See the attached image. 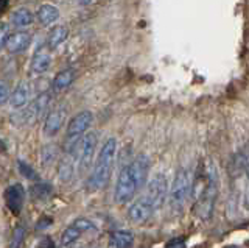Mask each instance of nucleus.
<instances>
[{
  "label": "nucleus",
  "mask_w": 249,
  "mask_h": 248,
  "mask_svg": "<svg viewBox=\"0 0 249 248\" xmlns=\"http://www.w3.org/2000/svg\"><path fill=\"white\" fill-rule=\"evenodd\" d=\"M75 81V71L73 69H64L56 74V76L53 78L52 86L54 91H64L67 89L70 84Z\"/></svg>",
  "instance_id": "nucleus-20"
},
{
  "label": "nucleus",
  "mask_w": 249,
  "mask_h": 248,
  "mask_svg": "<svg viewBox=\"0 0 249 248\" xmlns=\"http://www.w3.org/2000/svg\"><path fill=\"white\" fill-rule=\"evenodd\" d=\"M153 214H154V211L145 203L142 198L136 200L128 209V219L132 223H139V225H142V223L150 220Z\"/></svg>",
  "instance_id": "nucleus-12"
},
{
  "label": "nucleus",
  "mask_w": 249,
  "mask_h": 248,
  "mask_svg": "<svg viewBox=\"0 0 249 248\" xmlns=\"http://www.w3.org/2000/svg\"><path fill=\"white\" fill-rule=\"evenodd\" d=\"M165 248H185V239L184 237H173L165 244Z\"/></svg>",
  "instance_id": "nucleus-28"
},
{
  "label": "nucleus",
  "mask_w": 249,
  "mask_h": 248,
  "mask_svg": "<svg viewBox=\"0 0 249 248\" xmlns=\"http://www.w3.org/2000/svg\"><path fill=\"white\" fill-rule=\"evenodd\" d=\"M192 186L193 181L190 178V172L187 169H179L170 188V208L175 212H181L185 208L187 201L192 197Z\"/></svg>",
  "instance_id": "nucleus-4"
},
{
  "label": "nucleus",
  "mask_w": 249,
  "mask_h": 248,
  "mask_svg": "<svg viewBox=\"0 0 249 248\" xmlns=\"http://www.w3.org/2000/svg\"><path fill=\"white\" fill-rule=\"evenodd\" d=\"M66 115H67V108L64 105H58L54 106L53 110L49 111L45 117V122H44V136L47 137H53L59 133V130L62 128L66 122Z\"/></svg>",
  "instance_id": "nucleus-10"
},
{
  "label": "nucleus",
  "mask_w": 249,
  "mask_h": 248,
  "mask_svg": "<svg viewBox=\"0 0 249 248\" xmlns=\"http://www.w3.org/2000/svg\"><path fill=\"white\" fill-rule=\"evenodd\" d=\"M218 189H220V180H218L216 166L212 161L201 162L192 186V195L195 198L193 212L198 219H212L218 198Z\"/></svg>",
  "instance_id": "nucleus-1"
},
{
  "label": "nucleus",
  "mask_w": 249,
  "mask_h": 248,
  "mask_svg": "<svg viewBox=\"0 0 249 248\" xmlns=\"http://www.w3.org/2000/svg\"><path fill=\"white\" fill-rule=\"evenodd\" d=\"M52 223H53V219H52V217H47V215H44V217H41V219L37 220L36 229L42 231V229H45V228L52 227Z\"/></svg>",
  "instance_id": "nucleus-29"
},
{
  "label": "nucleus",
  "mask_w": 249,
  "mask_h": 248,
  "mask_svg": "<svg viewBox=\"0 0 249 248\" xmlns=\"http://www.w3.org/2000/svg\"><path fill=\"white\" fill-rule=\"evenodd\" d=\"M3 200L11 214L19 215L23 209V205H25V188L20 183L10 184L3 192Z\"/></svg>",
  "instance_id": "nucleus-9"
},
{
  "label": "nucleus",
  "mask_w": 249,
  "mask_h": 248,
  "mask_svg": "<svg viewBox=\"0 0 249 248\" xmlns=\"http://www.w3.org/2000/svg\"><path fill=\"white\" fill-rule=\"evenodd\" d=\"M115 154H117V141L114 137H109L100 149L97 161L93 164V170L88 180V189L90 192L103 189L109 183V178H111L114 162H115Z\"/></svg>",
  "instance_id": "nucleus-3"
},
{
  "label": "nucleus",
  "mask_w": 249,
  "mask_h": 248,
  "mask_svg": "<svg viewBox=\"0 0 249 248\" xmlns=\"http://www.w3.org/2000/svg\"><path fill=\"white\" fill-rule=\"evenodd\" d=\"M73 173H75V158L67 154L58 164V176L62 183H69L73 178Z\"/></svg>",
  "instance_id": "nucleus-19"
},
{
  "label": "nucleus",
  "mask_w": 249,
  "mask_h": 248,
  "mask_svg": "<svg viewBox=\"0 0 249 248\" xmlns=\"http://www.w3.org/2000/svg\"><path fill=\"white\" fill-rule=\"evenodd\" d=\"M245 173H246V178H248V181H249V164L246 166V170H245Z\"/></svg>",
  "instance_id": "nucleus-33"
},
{
  "label": "nucleus",
  "mask_w": 249,
  "mask_h": 248,
  "mask_svg": "<svg viewBox=\"0 0 249 248\" xmlns=\"http://www.w3.org/2000/svg\"><path fill=\"white\" fill-rule=\"evenodd\" d=\"M50 100H52L50 92H41V94H37V97L31 100L22 111L16 113L13 115V120L20 123V125H35V123L44 115V113L49 110Z\"/></svg>",
  "instance_id": "nucleus-5"
},
{
  "label": "nucleus",
  "mask_w": 249,
  "mask_h": 248,
  "mask_svg": "<svg viewBox=\"0 0 249 248\" xmlns=\"http://www.w3.org/2000/svg\"><path fill=\"white\" fill-rule=\"evenodd\" d=\"M31 98V88L27 81H20L18 86L14 88L11 98H10V105L14 110H22L30 103Z\"/></svg>",
  "instance_id": "nucleus-14"
},
{
  "label": "nucleus",
  "mask_w": 249,
  "mask_h": 248,
  "mask_svg": "<svg viewBox=\"0 0 249 248\" xmlns=\"http://www.w3.org/2000/svg\"><path fill=\"white\" fill-rule=\"evenodd\" d=\"M90 229H95V225L88 219H76L72 225L62 231L61 234V245L62 247H69L73 242H76L78 239L81 237L83 232H88Z\"/></svg>",
  "instance_id": "nucleus-11"
},
{
  "label": "nucleus",
  "mask_w": 249,
  "mask_h": 248,
  "mask_svg": "<svg viewBox=\"0 0 249 248\" xmlns=\"http://www.w3.org/2000/svg\"><path fill=\"white\" fill-rule=\"evenodd\" d=\"M243 205H245V208L249 211V191L245 193V200H243Z\"/></svg>",
  "instance_id": "nucleus-32"
},
{
  "label": "nucleus",
  "mask_w": 249,
  "mask_h": 248,
  "mask_svg": "<svg viewBox=\"0 0 249 248\" xmlns=\"http://www.w3.org/2000/svg\"><path fill=\"white\" fill-rule=\"evenodd\" d=\"M226 248H241V247H237V245H231V247H226Z\"/></svg>",
  "instance_id": "nucleus-34"
},
{
  "label": "nucleus",
  "mask_w": 249,
  "mask_h": 248,
  "mask_svg": "<svg viewBox=\"0 0 249 248\" xmlns=\"http://www.w3.org/2000/svg\"><path fill=\"white\" fill-rule=\"evenodd\" d=\"M58 159V149L56 145L49 144V145H44L42 150H41V162L44 167H50L54 161Z\"/></svg>",
  "instance_id": "nucleus-22"
},
{
  "label": "nucleus",
  "mask_w": 249,
  "mask_h": 248,
  "mask_svg": "<svg viewBox=\"0 0 249 248\" xmlns=\"http://www.w3.org/2000/svg\"><path fill=\"white\" fill-rule=\"evenodd\" d=\"M69 36V30L64 25H53L50 28L49 35H47V47L50 50L58 49L59 45L67 39Z\"/></svg>",
  "instance_id": "nucleus-17"
},
{
  "label": "nucleus",
  "mask_w": 249,
  "mask_h": 248,
  "mask_svg": "<svg viewBox=\"0 0 249 248\" xmlns=\"http://www.w3.org/2000/svg\"><path fill=\"white\" fill-rule=\"evenodd\" d=\"M8 8V2L6 0H0V14H3Z\"/></svg>",
  "instance_id": "nucleus-31"
},
{
  "label": "nucleus",
  "mask_w": 249,
  "mask_h": 248,
  "mask_svg": "<svg viewBox=\"0 0 249 248\" xmlns=\"http://www.w3.org/2000/svg\"><path fill=\"white\" fill-rule=\"evenodd\" d=\"M11 22H13V27H16V28H19V30L25 28L35 22V14L28 8H25V6H20V8H18L13 13Z\"/></svg>",
  "instance_id": "nucleus-18"
},
{
  "label": "nucleus",
  "mask_w": 249,
  "mask_h": 248,
  "mask_svg": "<svg viewBox=\"0 0 249 248\" xmlns=\"http://www.w3.org/2000/svg\"><path fill=\"white\" fill-rule=\"evenodd\" d=\"M168 193V180L163 173H156L153 175L151 180H148L143 195L140 197L145 203L150 206L153 211H159V209L165 203Z\"/></svg>",
  "instance_id": "nucleus-6"
},
{
  "label": "nucleus",
  "mask_w": 249,
  "mask_h": 248,
  "mask_svg": "<svg viewBox=\"0 0 249 248\" xmlns=\"http://www.w3.org/2000/svg\"><path fill=\"white\" fill-rule=\"evenodd\" d=\"M36 18H37L39 24H41V25L49 27V25L54 24V22L59 19V10L54 5L44 3V5H41L37 8Z\"/></svg>",
  "instance_id": "nucleus-15"
},
{
  "label": "nucleus",
  "mask_w": 249,
  "mask_h": 248,
  "mask_svg": "<svg viewBox=\"0 0 249 248\" xmlns=\"http://www.w3.org/2000/svg\"><path fill=\"white\" fill-rule=\"evenodd\" d=\"M93 122V114L88 110H84L81 113L75 114L72 119L67 123V130H66V152H72L73 147L81 141L83 134L89 130V127Z\"/></svg>",
  "instance_id": "nucleus-7"
},
{
  "label": "nucleus",
  "mask_w": 249,
  "mask_h": 248,
  "mask_svg": "<svg viewBox=\"0 0 249 248\" xmlns=\"http://www.w3.org/2000/svg\"><path fill=\"white\" fill-rule=\"evenodd\" d=\"M97 142H98L97 133L90 131V133L83 136V139L73 147L72 152L67 153V154H70V156H73L75 159H78V167H80V172H84V170H88L90 167L93 154H95Z\"/></svg>",
  "instance_id": "nucleus-8"
},
{
  "label": "nucleus",
  "mask_w": 249,
  "mask_h": 248,
  "mask_svg": "<svg viewBox=\"0 0 249 248\" xmlns=\"http://www.w3.org/2000/svg\"><path fill=\"white\" fill-rule=\"evenodd\" d=\"M37 248H54V242L50 237H42L41 240H39Z\"/></svg>",
  "instance_id": "nucleus-30"
},
{
  "label": "nucleus",
  "mask_w": 249,
  "mask_h": 248,
  "mask_svg": "<svg viewBox=\"0 0 249 248\" xmlns=\"http://www.w3.org/2000/svg\"><path fill=\"white\" fill-rule=\"evenodd\" d=\"M10 25L5 24V22H0V50L6 49V42L10 39Z\"/></svg>",
  "instance_id": "nucleus-26"
},
{
  "label": "nucleus",
  "mask_w": 249,
  "mask_h": 248,
  "mask_svg": "<svg viewBox=\"0 0 249 248\" xmlns=\"http://www.w3.org/2000/svg\"><path fill=\"white\" fill-rule=\"evenodd\" d=\"M10 98H11L10 88H8V84L5 81H0V106L6 105L10 102Z\"/></svg>",
  "instance_id": "nucleus-27"
},
{
  "label": "nucleus",
  "mask_w": 249,
  "mask_h": 248,
  "mask_svg": "<svg viewBox=\"0 0 249 248\" xmlns=\"http://www.w3.org/2000/svg\"><path fill=\"white\" fill-rule=\"evenodd\" d=\"M52 57L47 52H37L30 63V72L33 75H42L50 69Z\"/></svg>",
  "instance_id": "nucleus-16"
},
{
  "label": "nucleus",
  "mask_w": 249,
  "mask_h": 248,
  "mask_svg": "<svg viewBox=\"0 0 249 248\" xmlns=\"http://www.w3.org/2000/svg\"><path fill=\"white\" fill-rule=\"evenodd\" d=\"M52 186L47 183H36L31 186L30 193L35 200H47L52 195Z\"/></svg>",
  "instance_id": "nucleus-23"
},
{
  "label": "nucleus",
  "mask_w": 249,
  "mask_h": 248,
  "mask_svg": "<svg viewBox=\"0 0 249 248\" xmlns=\"http://www.w3.org/2000/svg\"><path fill=\"white\" fill-rule=\"evenodd\" d=\"M31 44V33L25 30H18L10 35V39L6 42V50L10 53H22L25 52Z\"/></svg>",
  "instance_id": "nucleus-13"
},
{
  "label": "nucleus",
  "mask_w": 249,
  "mask_h": 248,
  "mask_svg": "<svg viewBox=\"0 0 249 248\" xmlns=\"http://www.w3.org/2000/svg\"><path fill=\"white\" fill-rule=\"evenodd\" d=\"M25 227L23 225H16V228L13 229V234H11V242H10V248H22L23 242H25Z\"/></svg>",
  "instance_id": "nucleus-24"
},
{
  "label": "nucleus",
  "mask_w": 249,
  "mask_h": 248,
  "mask_svg": "<svg viewBox=\"0 0 249 248\" xmlns=\"http://www.w3.org/2000/svg\"><path fill=\"white\" fill-rule=\"evenodd\" d=\"M111 245L112 248H132V245H134V236H132L131 231L119 229L112 234Z\"/></svg>",
  "instance_id": "nucleus-21"
},
{
  "label": "nucleus",
  "mask_w": 249,
  "mask_h": 248,
  "mask_svg": "<svg viewBox=\"0 0 249 248\" xmlns=\"http://www.w3.org/2000/svg\"><path fill=\"white\" fill-rule=\"evenodd\" d=\"M18 167H19V172L27 178V180H37V173H36V170L31 167L28 162L25 161H22L19 159L18 161Z\"/></svg>",
  "instance_id": "nucleus-25"
},
{
  "label": "nucleus",
  "mask_w": 249,
  "mask_h": 248,
  "mask_svg": "<svg viewBox=\"0 0 249 248\" xmlns=\"http://www.w3.org/2000/svg\"><path fill=\"white\" fill-rule=\"evenodd\" d=\"M151 162L146 154H139L129 164L124 166L117 176L114 200L119 205H124L134 198L140 189H143L150 176Z\"/></svg>",
  "instance_id": "nucleus-2"
}]
</instances>
